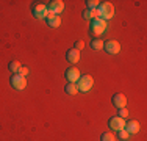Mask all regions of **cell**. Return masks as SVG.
I'll list each match as a JSON object with an SVG mask.
<instances>
[{
    "label": "cell",
    "mask_w": 147,
    "mask_h": 141,
    "mask_svg": "<svg viewBox=\"0 0 147 141\" xmlns=\"http://www.w3.org/2000/svg\"><path fill=\"white\" fill-rule=\"evenodd\" d=\"M97 13H99V19H102V20L113 19V16H114V6H113V3H110V2H100L99 6H97Z\"/></svg>",
    "instance_id": "6da1fadb"
},
{
    "label": "cell",
    "mask_w": 147,
    "mask_h": 141,
    "mask_svg": "<svg viewBox=\"0 0 147 141\" xmlns=\"http://www.w3.org/2000/svg\"><path fill=\"white\" fill-rule=\"evenodd\" d=\"M107 31V20H102V19H94L91 20V35L94 36H100Z\"/></svg>",
    "instance_id": "7a4b0ae2"
},
{
    "label": "cell",
    "mask_w": 147,
    "mask_h": 141,
    "mask_svg": "<svg viewBox=\"0 0 147 141\" xmlns=\"http://www.w3.org/2000/svg\"><path fill=\"white\" fill-rule=\"evenodd\" d=\"M75 85L78 88V93H88L94 85V79L91 75H83V77H80Z\"/></svg>",
    "instance_id": "3957f363"
},
{
    "label": "cell",
    "mask_w": 147,
    "mask_h": 141,
    "mask_svg": "<svg viewBox=\"0 0 147 141\" xmlns=\"http://www.w3.org/2000/svg\"><path fill=\"white\" fill-rule=\"evenodd\" d=\"M9 83H11V86L14 88V89L22 91L27 88V77H22V75H19V74H13L11 79H9Z\"/></svg>",
    "instance_id": "277c9868"
},
{
    "label": "cell",
    "mask_w": 147,
    "mask_h": 141,
    "mask_svg": "<svg viewBox=\"0 0 147 141\" xmlns=\"http://www.w3.org/2000/svg\"><path fill=\"white\" fill-rule=\"evenodd\" d=\"M31 11H33V16L36 17V19H45L47 14H49L47 5H44V3H34Z\"/></svg>",
    "instance_id": "5b68a950"
},
{
    "label": "cell",
    "mask_w": 147,
    "mask_h": 141,
    "mask_svg": "<svg viewBox=\"0 0 147 141\" xmlns=\"http://www.w3.org/2000/svg\"><path fill=\"white\" fill-rule=\"evenodd\" d=\"M103 50L110 55H116L121 52V44L114 39H108V41L103 42Z\"/></svg>",
    "instance_id": "8992f818"
},
{
    "label": "cell",
    "mask_w": 147,
    "mask_h": 141,
    "mask_svg": "<svg viewBox=\"0 0 147 141\" xmlns=\"http://www.w3.org/2000/svg\"><path fill=\"white\" fill-rule=\"evenodd\" d=\"M64 77L67 79V83H77V82H78V79H80L82 75H80V70L77 69L75 66H71V68L66 69Z\"/></svg>",
    "instance_id": "52a82bcc"
},
{
    "label": "cell",
    "mask_w": 147,
    "mask_h": 141,
    "mask_svg": "<svg viewBox=\"0 0 147 141\" xmlns=\"http://www.w3.org/2000/svg\"><path fill=\"white\" fill-rule=\"evenodd\" d=\"M108 125L110 129H113V132H119V130H124L125 129V119L119 118V116H114L108 121Z\"/></svg>",
    "instance_id": "ba28073f"
},
{
    "label": "cell",
    "mask_w": 147,
    "mask_h": 141,
    "mask_svg": "<svg viewBox=\"0 0 147 141\" xmlns=\"http://www.w3.org/2000/svg\"><path fill=\"white\" fill-rule=\"evenodd\" d=\"M111 102H113V105L116 108H125L127 107V97H125V94L122 93H116L111 99Z\"/></svg>",
    "instance_id": "9c48e42d"
},
{
    "label": "cell",
    "mask_w": 147,
    "mask_h": 141,
    "mask_svg": "<svg viewBox=\"0 0 147 141\" xmlns=\"http://www.w3.org/2000/svg\"><path fill=\"white\" fill-rule=\"evenodd\" d=\"M47 9L50 13H53V14H59V13H63V9H64V3H63L61 0H52V2H49Z\"/></svg>",
    "instance_id": "30bf717a"
},
{
    "label": "cell",
    "mask_w": 147,
    "mask_h": 141,
    "mask_svg": "<svg viewBox=\"0 0 147 141\" xmlns=\"http://www.w3.org/2000/svg\"><path fill=\"white\" fill-rule=\"evenodd\" d=\"M45 20H47V24H49V27H50V28H58L59 25H61V17H59L58 14L50 13V11H49Z\"/></svg>",
    "instance_id": "8fae6325"
},
{
    "label": "cell",
    "mask_w": 147,
    "mask_h": 141,
    "mask_svg": "<svg viewBox=\"0 0 147 141\" xmlns=\"http://www.w3.org/2000/svg\"><path fill=\"white\" fill-rule=\"evenodd\" d=\"M66 58H67V61L71 64H77L80 61V52L75 50V49H71V50L66 52Z\"/></svg>",
    "instance_id": "7c38bea8"
},
{
    "label": "cell",
    "mask_w": 147,
    "mask_h": 141,
    "mask_svg": "<svg viewBox=\"0 0 147 141\" xmlns=\"http://www.w3.org/2000/svg\"><path fill=\"white\" fill-rule=\"evenodd\" d=\"M125 130L128 132V135H133V133H138L141 130V125H139L138 121H128L125 124Z\"/></svg>",
    "instance_id": "4fadbf2b"
},
{
    "label": "cell",
    "mask_w": 147,
    "mask_h": 141,
    "mask_svg": "<svg viewBox=\"0 0 147 141\" xmlns=\"http://www.w3.org/2000/svg\"><path fill=\"white\" fill-rule=\"evenodd\" d=\"M64 91H66V94H69V96H75V94L78 93V88H77L75 83H67L64 86Z\"/></svg>",
    "instance_id": "5bb4252c"
},
{
    "label": "cell",
    "mask_w": 147,
    "mask_h": 141,
    "mask_svg": "<svg viewBox=\"0 0 147 141\" xmlns=\"http://www.w3.org/2000/svg\"><path fill=\"white\" fill-rule=\"evenodd\" d=\"M91 49H92V50H102L103 49V41L100 39V38H94V39L91 41Z\"/></svg>",
    "instance_id": "9a60e30c"
},
{
    "label": "cell",
    "mask_w": 147,
    "mask_h": 141,
    "mask_svg": "<svg viewBox=\"0 0 147 141\" xmlns=\"http://www.w3.org/2000/svg\"><path fill=\"white\" fill-rule=\"evenodd\" d=\"M100 141H116V136H114L113 132H105L100 136Z\"/></svg>",
    "instance_id": "2e32d148"
},
{
    "label": "cell",
    "mask_w": 147,
    "mask_h": 141,
    "mask_svg": "<svg viewBox=\"0 0 147 141\" xmlns=\"http://www.w3.org/2000/svg\"><path fill=\"white\" fill-rule=\"evenodd\" d=\"M20 66H22V64H20L19 61H11L8 68H9V70H11L13 74H17V72H19V69H20Z\"/></svg>",
    "instance_id": "e0dca14e"
},
{
    "label": "cell",
    "mask_w": 147,
    "mask_h": 141,
    "mask_svg": "<svg viewBox=\"0 0 147 141\" xmlns=\"http://www.w3.org/2000/svg\"><path fill=\"white\" fill-rule=\"evenodd\" d=\"M99 0H86V5H88V9H97L99 6Z\"/></svg>",
    "instance_id": "ac0fdd59"
},
{
    "label": "cell",
    "mask_w": 147,
    "mask_h": 141,
    "mask_svg": "<svg viewBox=\"0 0 147 141\" xmlns=\"http://www.w3.org/2000/svg\"><path fill=\"white\" fill-rule=\"evenodd\" d=\"M83 19H91V20H94V16H92V9H88L86 8L85 11H83Z\"/></svg>",
    "instance_id": "d6986e66"
},
{
    "label": "cell",
    "mask_w": 147,
    "mask_h": 141,
    "mask_svg": "<svg viewBox=\"0 0 147 141\" xmlns=\"http://www.w3.org/2000/svg\"><path fill=\"white\" fill-rule=\"evenodd\" d=\"M127 116H128V110H127V107H125V108H119V118L125 119Z\"/></svg>",
    "instance_id": "ffe728a7"
},
{
    "label": "cell",
    "mask_w": 147,
    "mask_h": 141,
    "mask_svg": "<svg viewBox=\"0 0 147 141\" xmlns=\"http://www.w3.org/2000/svg\"><path fill=\"white\" fill-rule=\"evenodd\" d=\"M19 75H22V77H27L28 75V68H27V66H20V69H19Z\"/></svg>",
    "instance_id": "44dd1931"
},
{
    "label": "cell",
    "mask_w": 147,
    "mask_h": 141,
    "mask_svg": "<svg viewBox=\"0 0 147 141\" xmlns=\"http://www.w3.org/2000/svg\"><path fill=\"white\" fill-rule=\"evenodd\" d=\"M117 133H119V138H121V140H127L128 136H130V135H128V132H127L125 129H124V130H119Z\"/></svg>",
    "instance_id": "7402d4cb"
},
{
    "label": "cell",
    "mask_w": 147,
    "mask_h": 141,
    "mask_svg": "<svg viewBox=\"0 0 147 141\" xmlns=\"http://www.w3.org/2000/svg\"><path fill=\"white\" fill-rule=\"evenodd\" d=\"M83 47H85V42H83V41H77V42H75V47H74V49L80 52V50H82Z\"/></svg>",
    "instance_id": "603a6c76"
}]
</instances>
